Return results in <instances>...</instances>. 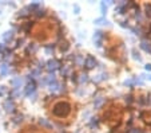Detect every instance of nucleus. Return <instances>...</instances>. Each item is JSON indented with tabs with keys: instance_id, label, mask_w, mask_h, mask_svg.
<instances>
[{
	"instance_id": "f257e3e1",
	"label": "nucleus",
	"mask_w": 151,
	"mask_h": 133,
	"mask_svg": "<svg viewBox=\"0 0 151 133\" xmlns=\"http://www.w3.org/2000/svg\"><path fill=\"white\" fill-rule=\"evenodd\" d=\"M71 112V106H70L68 102L66 101H60L56 102L52 108V114L55 117H59V118H63V117H67Z\"/></svg>"
},
{
	"instance_id": "f03ea898",
	"label": "nucleus",
	"mask_w": 151,
	"mask_h": 133,
	"mask_svg": "<svg viewBox=\"0 0 151 133\" xmlns=\"http://www.w3.org/2000/svg\"><path fill=\"white\" fill-rule=\"evenodd\" d=\"M3 108L7 113H14L15 109H16V105H15V102H14L12 98H7L3 104Z\"/></svg>"
},
{
	"instance_id": "7ed1b4c3",
	"label": "nucleus",
	"mask_w": 151,
	"mask_h": 133,
	"mask_svg": "<svg viewBox=\"0 0 151 133\" xmlns=\"http://www.w3.org/2000/svg\"><path fill=\"white\" fill-rule=\"evenodd\" d=\"M46 69L50 71V74H54L55 70L59 69V62H58L56 59H50L46 63Z\"/></svg>"
},
{
	"instance_id": "20e7f679",
	"label": "nucleus",
	"mask_w": 151,
	"mask_h": 133,
	"mask_svg": "<svg viewBox=\"0 0 151 133\" xmlns=\"http://www.w3.org/2000/svg\"><path fill=\"white\" fill-rule=\"evenodd\" d=\"M35 92H36V85H35V82L32 81L26 86V89H24V94H26L27 97H31L32 94H35Z\"/></svg>"
},
{
	"instance_id": "39448f33",
	"label": "nucleus",
	"mask_w": 151,
	"mask_h": 133,
	"mask_svg": "<svg viewBox=\"0 0 151 133\" xmlns=\"http://www.w3.org/2000/svg\"><path fill=\"white\" fill-rule=\"evenodd\" d=\"M84 66H86V69L87 70L94 69V67L96 66V59H95L94 57H87L86 61H84Z\"/></svg>"
},
{
	"instance_id": "423d86ee",
	"label": "nucleus",
	"mask_w": 151,
	"mask_h": 133,
	"mask_svg": "<svg viewBox=\"0 0 151 133\" xmlns=\"http://www.w3.org/2000/svg\"><path fill=\"white\" fill-rule=\"evenodd\" d=\"M23 78L22 77H15L14 79H11V85L14 89H20L22 87V85H23Z\"/></svg>"
},
{
	"instance_id": "0eeeda50",
	"label": "nucleus",
	"mask_w": 151,
	"mask_h": 133,
	"mask_svg": "<svg viewBox=\"0 0 151 133\" xmlns=\"http://www.w3.org/2000/svg\"><path fill=\"white\" fill-rule=\"evenodd\" d=\"M9 74V67L7 63H1L0 65V77H7Z\"/></svg>"
},
{
	"instance_id": "6e6552de",
	"label": "nucleus",
	"mask_w": 151,
	"mask_h": 133,
	"mask_svg": "<svg viewBox=\"0 0 151 133\" xmlns=\"http://www.w3.org/2000/svg\"><path fill=\"white\" fill-rule=\"evenodd\" d=\"M102 35H103L102 31H96L94 34V42H95V44H96L98 47L102 46V42H100V39H102Z\"/></svg>"
},
{
	"instance_id": "1a4fd4ad",
	"label": "nucleus",
	"mask_w": 151,
	"mask_h": 133,
	"mask_svg": "<svg viewBox=\"0 0 151 133\" xmlns=\"http://www.w3.org/2000/svg\"><path fill=\"white\" fill-rule=\"evenodd\" d=\"M12 38H14V31H7V32H4V34L1 35L3 42H9Z\"/></svg>"
},
{
	"instance_id": "9d476101",
	"label": "nucleus",
	"mask_w": 151,
	"mask_h": 133,
	"mask_svg": "<svg viewBox=\"0 0 151 133\" xmlns=\"http://www.w3.org/2000/svg\"><path fill=\"white\" fill-rule=\"evenodd\" d=\"M39 124L42 125V126L47 128V129H52V124H51L50 121H47L46 118H40V120H39Z\"/></svg>"
},
{
	"instance_id": "9b49d317",
	"label": "nucleus",
	"mask_w": 151,
	"mask_h": 133,
	"mask_svg": "<svg viewBox=\"0 0 151 133\" xmlns=\"http://www.w3.org/2000/svg\"><path fill=\"white\" fill-rule=\"evenodd\" d=\"M44 81H46V85H51V84H54V82H56L55 74H48L46 78H44Z\"/></svg>"
},
{
	"instance_id": "f8f14e48",
	"label": "nucleus",
	"mask_w": 151,
	"mask_h": 133,
	"mask_svg": "<svg viewBox=\"0 0 151 133\" xmlns=\"http://www.w3.org/2000/svg\"><path fill=\"white\" fill-rule=\"evenodd\" d=\"M60 86H62L60 84H58V82H54V84L50 85V92H52V93L60 92Z\"/></svg>"
},
{
	"instance_id": "ddd939ff",
	"label": "nucleus",
	"mask_w": 151,
	"mask_h": 133,
	"mask_svg": "<svg viewBox=\"0 0 151 133\" xmlns=\"http://www.w3.org/2000/svg\"><path fill=\"white\" fill-rule=\"evenodd\" d=\"M103 102H104V98H103V97H98V98H95V100H94L95 109H99V108L103 105Z\"/></svg>"
},
{
	"instance_id": "4468645a",
	"label": "nucleus",
	"mask_w": 151,
	"mask_h": 133,
	"mask_svg": "<svg viewBox=\"0 0 151 133\" xmlns=\"http://www.w3.org/2000/svg\"><path fill=\"white\" fill-rule=\"evenodd\" d=\"M74 61L78 66H83V65H84V58H83V55H76L74 58Z\"/></svg>"
},
{
	"instance_id": "2eb2a0df",
	"label": "nucleus",
	"mask_w": 151,
	"mask_h": 133,
	"mask_svg": "<svg viewBox=\"0 0 151 133\" xmlns=\"http://www.w3.org/2000/svg\"><path fill=\"white\" fill-rule=\"evenodd\" d=\"M140 49L145 50L146 52H151V44L148 43V42H142V43H140Z\"/></svg>"
},
{
	"instance_id": "dca6fc26",
	"label": "nucleus",
	"mask_w": 151,
	"mask_h": 133,
	"mask_svg": "<svg viewBox=\"0 0 151 133\" xmlns=\"http://www.w3.org/2000/svg\"><path fill=\"white\" fill-rule=\"evenodd\" d=\"M88 75L86 74V73H82L79 75V84H86V82H88Z\"/></svg>"
},
{
	"instance_id": "f3484780",
	"label": "nucleus",
	"mask_w": 151,
	"mask_h": 133,
	"mask_svg": "<svg viewBox=\"0 0 151 133\" xmlns=\"http://www.w3.org/2000/svg\"><path fill=\"white\" fill-rule=\"evenodd\" d=\"M29 9H28V7H26V8H23V9H20V12L17 14V16H20V17H24V16H28V14H29Z\"/></svg>"
},
{
	"instance_id": "a211bd4d",
	"label": "nucleus",
	"mask_w": 151,
	"mask_h": 133,
	"mask_svg": "<svg viewBox=\"0 0 151 133\" xmlns=\"http://www.w3.org/2000/svg\"><path fill=\"white\" fill-rule=\"evenodd\" d=\"M60 73H62V75H63V77H66V75H68L71 71H70L68 66H63L62 69H60Z\"/></svg>"
},
{
	"instance_id": "6ab92c4d",
	"label": "nucleus",
	"mask_w": 151,
	"mask_h": 133,
	"mask_svg": "<svg viewBox=\"0 0 151 133\" xmlns=\"http://www.w3.org/2000/svg\"><path fill=\"white\" fill-rule=\"evenodd\" d=\"M22 96V92H20V89H14L11 92V97L9 98H12V97H20Z\"/></svg>"
},
{
	"instance_id": "aec40b11",
	"label": "nucleus",
	"mask_w": 151,
	"mask_h": 133,
	"mask_svg": "<svg viewBox=\"0 0 151 133\" xmlns=\"http://www.w3.org/2000/svg\"><path fill=\"white\" fill-rule=\"evenodd\" d=\"M44 51H46L47 55H51L52 52H54V46H52V44H50V46H46V47H44Z\"/></svg>"
},
{
	"instance_id": "412c9836",
	"label": "nucleus",
	"mask_w": 151,
	"mask_h": 133,
	"mask_svg": "<svg viewBox=\"0 0 151 133\" xmlns=\"http://www.w3.org/2000/svg\"><path fill=\"white\" fill-rule=\"evenodd\" d=\"M36 50H37V47H36V44H35V43H31L28 47H27V51H28V52H32V54H34Z\"/></svg>"
},
{
	"instance_id": "4be33fe9",
	"label": "nucleus",
	"mask_w": 151,
	"mask_h": 133,
	"mask_svg": "<svg viewBox=\"0 0 151 133\" xmlns=\"http://www.w3.org/2000/svg\"><path fill=\"white\" fill-rule=\"evenodd\" d=\"M100 9H102V14L106 15V12H107V6H106L104 1H102V3H100Z\"/></svg>"
},
{
	"instance_id": "5701e85b",
	"label": "nucleus",
	"mask_w": 151,
	"mask_h": 133,
	"mask_svg": "<svg viewBox=\"0 0 151 133\" xmlns=\"http://www.w3.org/2000/svg\"><path fill=\"white\" fill-rule=\"evenodd\" d=\"M104 22H106L104 17H98V19H95L94 20V23L95 24H102V23H104Z\"/></svg>"
},
{
	"instance_id": "b1692460",
	"label": "nucleus",
	"mask_w": 151,
	"mask_h": 133,
	"mask_svg": "<svg viewBox=\"0 0 151 133\" xmlns=\"http://www.w3.org/2000/svg\"><path fill=\"white\" fill-rule=\"evenodd\" d=\"M132 54H134V59H137V61H142V58H140V57H139V54H138V52L137 51H135V50H132Z\"/></svg>"
},
{
	"instance_id": "393cba45",
	"label": "nucleus",
	"mask_w": 151,
	"mask_h": 133,
	"mask_svg": "<svg viewBox=\"0 0 151 133\" xmlns=\"http://www.w3.org/2000/svg\"><path fill=\"white\" fill-rule=\"evenodd\" d=\"M35 15H36V16H43V15H44V11H43V9H36V11H35Z\"/></svg>"
},
{
	"instance_id": "a878e982",
	"label": "nucleus",
	"mask_w": 151,
	"mask_h": 133,
	"mask_svg": "<svg viewBox=\"0 0 151 133\" xmlns=\"http://www.w3.org/2000/svg\"><path fill=\"white\" fill-rule=\"evenodd\" d=\"M23 121V116H17L14 118V122H22Z\"/></svg>"
},
{
	"instance_id": "bb28decb",
	"label": "nucleus",
	"mask_w": 151,
	"mask_h": 133,
	"mask_svg": "<svg viewBox=\"0 0 151 133\" xmlns=\"http://www.w3.org/2000/svg\"><path fill=\"white\" fill-rule=\"evenodd\" d=\"M6 94V87L4 86H0V97H3Z\"/></svg>"
},
{
	"instance_id": "cd10ccee",
	"label": "nucleus",
	"mask_w": 151,
	"mask_h": 133,
	"mask_svg": "<svg viewBox=\"0 0 151 133\" xmlns=\"http://www.w3.org/2000/svg\"><path fill=\"white\" fill-rule=\"evenodd\" d=\"M67 49H68V44H67V43H62V46H60V50H62V51H66Z\"/></svg>"
},
{
	"instance_id": "c85d7f7f",
	"label": "nucleus",
	"mask_w": 151,
	"mask_h": 133,
	"mask_svg": "<svg viewBox=\"0 0 151 133\" xmlns=\"http://www.w3.org/2000/svg\"><path fill=\"white\" fill-rule=\"evenodd\" d=\"M92 120V121H91V126L92 128H94V126H96V124H98V121H96V120L98 118H91Z\"/></svg>"
},
{
	"instance_id": "c756f323",
	"label": "nucleus",
	"mask_w": 151,
	"mask_h": 133,
	"mask_svg": "<svg viewBox=\"0 0 151 133\" xmlns=\"http://www.w3.org/2000/svg\"><path fill=\"white\" fill-rule=\"evenodd\" d=\"M4 50H6V44H4V43H0V54H1Z\"/></svg>"
},
{
	"instance_id": "7c9ffc66",
	"label": "nucleus",
	"mask_w": 151,
	"mask_h": 133,
	"mask_svg": "<svg viewBox=\"0 0 151 133\" xmlns=\"http://www.w3.org/2000/svg\"><path fill=\"white\" fill-rule=\"evenodd\" d=\"M74 11H75V14H79V11H80L79 6H76V4H75V6H74Z\"/></svg>"
},
{
	"instance_id": "2f4dec72",
	"label": "nucleus",
	"mask_w": 151,
	"mask_h": 133,
	"mask_svg": "<svg viewBox=\"0 0 151 133\" xmlns=\"http://www.w3.org/2000/svg\"><path fill=\"white\" fill-rule=\"evenodd\" d=\"M145 69L147 70V71H151V65H150V63H147V65L145 66Z\"/></svg>"
},
{
	"instance_id": "473e14b6",
	"label": "nucleus",
	"mask_w": 151,
	"mask_h": 133,
	"mask_svg": "<svg viewBox=\"0 0 151 133\" xmlns=\"http://www.w3.org/2000/svg\"><path fill=\"white\" fill-rule=\"evenodd\" d=\"M131 133H139V132H138V130L137 129H134V130H132V132Z\"/></svg>"
},
{
	"instance_id": "72a5a7b5",
	"label": "nucleus",
	"mask_w": 151,
	"mask_h": 133,
	"mask_svg": "<svg viewBox=\"0 0 151 133\" xmlns=\"http://www.w3.org/2000/svg\"><path fill=\"white\" fill-rule=\"evenodd\" d=\"M146 78H148V79H150V81H151V75H148V77H146Z\"/></svg>"
},
{
	"instance_id": "f704fd0d",
	"label": "nucleus",
	"mask_w": 151,
	"mask_h": 133,
	"mask_svg": "<svg viewBox=\"0 0 151 133\" xmlns=\"http://www.w3.org/2000/svg\"><path fill=\"white\" fill-rule=\"evenodd\" d=\"M0 59H1V54H0Z\"/></svg>"
}]
</instances>
